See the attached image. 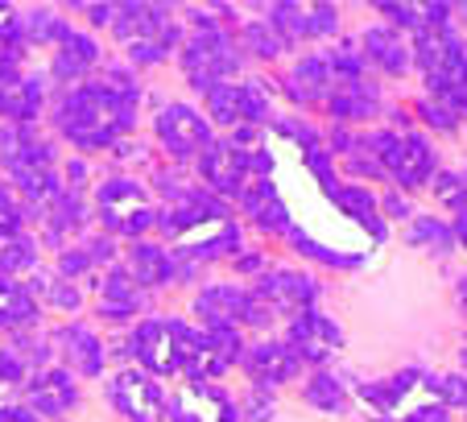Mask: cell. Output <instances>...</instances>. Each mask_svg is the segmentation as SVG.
Masks as SVG:
<instances>
[{"mask_svg": "<svg viewBox=\"0 0 467 422\" xmlns=\"http://www.w3.org/2000/svg\"><path fill=\"white\" fill-rule=\"evenodd\" d=\"M401 422H451V410L442 402H431V406H418V410H410Z\"/></svg>", "mask_w": 467, "mask_h": 422, "instance_id": "cell-38", "label": "cell"}, {"mask_svg": "<svg viewBox=\"0 0 467 422\" xmlns=\"http://www.w3.org/2000/svg\"><path fill=\"white\" fill-rule=\"evenodd\" d=\"M410 240L414 245H434L442 257L451 253V245H455V228H447L442 220H434V216H418L414 232H410Z\"/></svg>", "mask_w": 467, "mask_h": 422, "instance_id": "cell-30", "label": "cell"}, {"mask_svg": "<svg viewBox=\"0 0 467 422\" xmlns=\"http://www.w3.org/2000/svg\"><path fill=\"white\" fill-rule=\"evenodd\" d=\"M269 170V158L256 150H240L236 141L223 145V141H212L203 153H199V174L212 186L215 195H228V199H240V195L253 186V174H265Z\"/></svg>", "mask_w": 467, "mask_h": 422, "instance_id": "cell-4", "label": "cell"}, {"mask_svg": "<svg viewBox=\"0 0 467 422\" xmlns=\"http://www.w3.org/2000/svg\"><path fill=\"white\" fill-rule=\"evenodd\" d=\"M240 42H244V50L256 54V58H277V54L285 50V37L274 29V21H244Z\"/></svg>", "mask_w": 467, "mask_h": 422, "instance_id": "cell-25", "label": "cell"}, {"mask_svg": "<svg viewBox=\"0 0 467 422\" xmlns=\"http://www.w3.org/2000/svg\"><path fill=\"white\" fill-rule=\"evenodd\" d=\"M0 422H37V414L29 406H5L0 410Z\"/></svg>", "mask_w": 467, "mask_h": 422, "instance_id": "cell-40", "label": "cell"}, {"mask_svg": "<svg viewBox=\"0 0 467 422\" xmlns=\"http://www.w3.org/2000/svg\"><path fill=\"white\" fill-rule=\"evenodd\" d=\"M331 199H336L356 224L372 228L377 237L385 232V228H380V220H377V199H372L368 186H331Z\"/></svg>", "mask_w": 467, "mask_h": 422, "instance_id": "cell-24", "label": "cell"}, {"mask_svg": "<svg viewBox=\"0 0 467 422\" xmlns=\"http://www.w3.org/2000/svg\"><path fill=\"white\" fill-rule=\"evenodd\" d=\"M244 311L248 290H240V286H207L194 299V315L203 319V327H236L244 323Z\"/></svg>", "mask_w": 467, "mask_h": 422, "instance_id": "cell-13", "label": "cell"}, {"mask_svg": "<svg viewBox=\"0 0 467 422\" xmlns=\"http://www.w3.org/2000/svg\"><path fill=\"white\" fill-rule=\"evenodd\" d=\"M207 112L220 124H244L240 121V83H220L215 91H207Z\"/></svg>", "mask_w": 467, "mask_h": 422, "instance_id": "cell-29", "label": "cell"}, {"mask_svg": "<svg viewBox=\"0 0 467 422\" xmlns=\"http://www.w3.org/2000/svg\"><path fill=\"white\" fill-rule=\"evenodd\" d=\"M364 58L377 62L385 75H406L410 62H414V46L401 42V34L389 26H372L364 34Z\"/></svg>", "mask_w": 467, "mask_h": 422, "instance_id": "cell-14", "label": "cell"}, {"mask_svg": "<svg viewBox=\"0 0 467 422\" xmlns=\"http://www.w3.org/2000/svg\"><path fill=\"white\" fill-rule=\"evenodd\" d=\"M26 394H29V410L42 414V418H62V414L79 402L71 369H42L26 385Z\"/></svg>", "mask_w": 467, "mask_h": 422, "instance_id": "cell-12", "label": "cell"}, {"mask_svg": "<svg viewBox=\"0 0 467 422\" xmlns=\"http://www.w3.org/2000/svg\"><path fill=\"white\" fill-rule=\"evenodd\" d=\"M302 397H306L315 410H344V381L336 377V373H315V377L306 381V389H302Z\"/></svg>", "mask_w": 467, "mask_h": 422, "instance_id": "cell-27", "label": "cell"}, {"mask_svg": "<svg viewBox=\"0 0 467 422\" xmlns=\"http://www.w3.org/2000/svg\"><path fill=\"white\" fill-rule=\"evenodd\" d=\"M455 237H459V240H463V245H467V203H463V207H459V220H455Z\"/></svg>", "mask_w": 467, "mask_h": 422, "instance_id": "cell-42", "label": "cell"}, {"mask_svg": "<svg viewBox=\"0 0 467 422\" xmlns=\"http://www.w3.org/2000/svg\"><path fill=\"white\" fill-rule=\"evenodd\" d=\"M58 348H62V356H67V364H71L75 373H83V377H99V373H104V343H99L96 332H88L83 323L62 327Z\"/></svg>", "mask_w": 467, "mask_h": 422, "instance_id": "cell-15", "label": "cell"}, {"mask_svg": "<svg viewBox=\"0 0 467 422\" xmlns=\"http://www.w3.org/2000/svg\"><path fill=\"white\" fill-rule=\"evenodd\" d=\"M108 397H112V406L129 422H158L170 402L166 389L158 385V377H150V373H141V369L116 373L112 385H108Z\"/></svg>", "mask_w": 467, "mask_h": 422, "instance_id": "cell-7", "label": "cell"}, {"mask_svg": "<svg viewBox=\"0 0 467 422\" xmlns=\"http://www.w3.org/2000/svg\"><path fill=\"white\" fill-rule=\"evenodd\" d=\"M26 29H29V37H37V42H50V37L67 42V37H71V26H62V21L50 17V13H34Z\"/></svg>", "mask_w": 467, "mask_h": 422, "instance_id": "cell-34", "label": "cell"}, {"mask_svg": "<svg viewBox=\"0 0 467 422\" xmlns=\"http://www.w3.org/2000/svg\"><path fill=\"white\" fill-rule=\"evenodd\" d=\"M269 21H274V29L285 37V46H294L298 37H310V13L302 9V5H274L269 9Z\"/></svg>", "mask_w": 467, "mask_h": 422, "instance_id": "cell-28", "label": "cell"}, {"mask_svg": "<svg viewBox=\"0 0 467 422\" xmlns=\"http://www.w3.org/2000/svg\"><path fill=\"white\" fill-rule=\"evenodd\" d=\"M331 96H327V108L336 121H364V116L377 112V88L372 83H331Z\"/></svg>", "mask_w": 467, "mask_h": 422, "instance_id": "cell-20", "label": "cell"}, {"mask_svg": "<svg viewBox=\"0 0 467 422\" xmlns=\"http://www.w3.org/2000/svg\"><path fill=\"white\" fill-rule=\"evenodd\" d=\"M37 269V245L21 232L0 240V273H34Z\"/></svg>", "mask_w": 467, "mask_h": 422, "instance_id": "cell-26", "label": "cell"}, {"mask_svg": "<svg viewBox=\"0 0 467 422\" xmlns=\"http://www.w3.org/2000/svg\"><path fill=\"white\" fill-rule=\"evenodd\" d=\"M244 373L256 381V389H274V385H285L302 373V361L290 352V343H277V340H265V343H253V348L240 356Z\"/></svg>", "mask_w": 467, "mask_h": 422, "instance_id": "cell-10", "label": "cell"}, {"mask_svg": "<svg viewBox=\"0 0 467 422\" xmlns=\"http://www.w3.org/2000/svg\"><path fill=\"white\" fill-rule=\"evenodd\" d=\"M385 207L393 211V216H406V199H397V195H389V199H385Z\"/></svg>", "mask_w": 467, "mask_h": 422, "instance_id": "cell-43", "label": "cell"}, {"mask_svg": "<svg viewBox=\"0 0 467 422\" xmlns=\"http://www.w3.org/2000/svg\"><path fill=\"white\" fill-rule=\"evenodd\" d=\"M37 319V302L26 286L9 278V273H0V327L13 332V327H29Z\"/></svg>", "mask_w": 467, "mask_h": 422, "instance_id": "cell-21", "label": "cell"}, {"mask_svg": "<svg viewBox=\"0 0 467 422\" xmlns=\"http://www.w3.org/2000/svg\"><path fill=\"white\" fill-rule=\"evenodd\" d=\"M21 377H26V364H21L17 352H0V381L13 385V381H21Z\"/></svg>", "mask_w": 467, "mask_h": 422, "instance_id": "cell-39", "label": "cell"}, {"mask_svg": "<svg viewBox=\"0 0 467 422\" xmlns=\"http://www.w3.org/2000/svg\"><path fill=\"white\" fill-rule=\"evenodd\" d=\"M339 340H344V335H339L336 319L318 315L315 307L302 311V315H294L290 319V335H285L290 352L298 356V361H306V364H323L327 356H336Z\"/></svg>", "mask_w": 467, "mask_h": 422, "instance_id": "cell-9", "label": "cell"}, {"mask_svg": "<svg viewBox=\"0 0 467 422\" xmlns=\"http://www.w3.org/2000/svg\"><path fill=\"white\" fill-rule=\"evenodd\" d=\"M141 307H145L141 286H137L129 273H120V269L108 273V281L99 286V319H129V315H137Z\"/></svg>", "mask_w": 467, "mask_h": 422, "instance_id": "cell-16", "label": "cell"}, {"mask_svg": "<svg viewBox=\"0 0 467 422\" xmlns=\"http://www.w3.org/2000/svg\"><path fill=\"white\" fill-rule=\"evenodd\" d=\"M414 381H418V373L406 369V373H397V377H389V381H372V385H364L360 397L372 406V410H377V422H389L393 406L401 402L410 389H414Z\"/></svg>", "mask_w": 467, "mask_h": 422, "instance_id": "cell-23", "label": "cell"}, {"mask_svg": "<svg viewBox=\"0 0 467 422\" xmlns=\"http://www.w3.org/2000/svg\"><path fill=\"white\" fill-rule=\"evenodd\" d=\"M96 62H99V46L91 42L88 34H75L71 29V37L58 42V54H54V75H58L62 83H75V88H79V79Z\"/></svg>", "mask_w": 467, "mask_h": 422, "instance_id": "cell-17", "label": "cell"}, {"mask_svg": "<svg viewBox=\"0 0 467 422\" xmlns=\"http://www.w3.org/2000/svg\"><path fill=\"white\" fill-rule=\"evenodd\" d=\"M269 414H274V406L265 402V397H256V402L248 406V418H253V422H269Z\"/></svg>", "mask_w": 467, "mask_h": 422, "instance_id": "cell-41", "label": "cell"}, {"mask_svg": "<svg viewBox=\"0 0 467 422\" xmlns=\"http://www.w3.org/2000/svg\"><path fill=\"white\" fill-rule=\"evenodd\" d=\"M380 13H385V17H393L397 26H406V29H422V9H418V5H380Z\"/></svg>", "mask_w": 467, "mask_h": 422, "instance_id": "cell-37", "label": "cell"}, {"mask_svg": "<svg viewBox=\"0 0 467 422\" xmlns=\"http://www.w3.org/2000/svg\"><path fill=\"white\" fill-rule=\"evenodd\" d=\"M153 124H158V141L174 158H194L212 145V121H203V112H194L191 104L161 108Z\"/></svg>", "mask_w": 467, "mask_h": 422, "instance_id": "cell-8", "label": "cell"}, {"mask_svg": "<svg viewBox=\"0 0 467 422\" xmlns=\"http://www.w3.org/2000/svg\"><path fill=\"white\" fill-rule=\"evenodd\" d=\"M240 207H244L256 220V228H265V232H285L290 228V224H285L290 216H285V207H282V199H277V191H274L269 178H256V183L240 195Z\"/></svg>", "mask_w": 467, "mask_h": 422, "instance_id": "cell-18", "label": "cell"}, {"mask_svg": "<svg viewBox=\"0 0 467 422\" xmlns=\"http://www.w3.org/2000/svg\"><path fill=\"white\" fill-rule=\"evenodd\" d=\"M182 70L194 91H215L236 75V42L215 17H194V37L182 46Z\"/></svg>", "mask_w": 467, "mask_h": 422, "instance_id": "cell-2", "label": "cell"}, {"mask_svg": "<svg viewBox=\"0 0 467 422\" xmlns=\"http://www.w3.org/2000/svg\"><path fill=\"white\" fill-rule=\"evenodd\" d=\"M327 88H331V70H327V58H318V54H306V58L294 67V75H290V96L302 100V104H310V100H323Z\"/></svg>", "mask_w": 467, "mask_h": 422, "instance_id": "cell-22", "label": "cell"}, {"mask_svg": "<svg viewBox=\"0 0 467 422\" xmlns=\"http://www.w3.org/2000/svg\"><path fill=\"white\" fill-rule=\"evenodd\" d=\"M310 37L315 34H336V26H339V9L336 5H310Z\"/></svg>", "mask_w": 467, "mask_h": 422, "instance_id": "cell-35", "label": "cell"}, {"mask_svg": "<svg viewBox=\"0 0 467 422\" xmlns=\"http://www.w3.org/2000/svg\"><path fill=\"white\" fill-rule=\"evenodd\" d=\"M34 290L42 294L46 302L62 307V311H75V307H79V290H75V286H67V281H58V278H34Z\"/></svg>", "mask_w": 467, "mask_h": 422, "instance_id": "cell-33", "label": "cell"}, {"mask_svg": "<svg viewBox=\"0 0 467 422\" xmlns=\"http://www.w3.org/2000/svg\"><path fill=\"white\" fill-rule=\"evenodd\" d=\"M91 265H96V261L88 257V248H67V253L58 257V273H62V278H79V273L91 269Z\"/></svg>", "mask_w": 467, "mask_h": 422, "instance_id": "cell-36", "label": "cell"}, {"mask_svg": "<svg viewBox=\"0 0 467 422\" xmlns=\"http://www.w3.org/2000/svg\"><path fill=\"white\" fill-rule=\"evenodd\" d=\"M240 121L244 124L269 121V91L261 83H240Z\"/></svg>", "mask_w": 467, "mask_h": 422, "instance_id": "cell-32", "label": "cell"}, {"mask_svg": "<svg viewBox=\"0 0 467 422\" xmlns=\"http://www.w3.org/2000/svg\"><path fill=\"white\" fill-rule=\"evenodd\" d=\"M96 207H99L104 228L116 232V237H132V240H137L145 228H153V224H158V211H153L145 186L132 183V178H108V183L96 191Z\"/></svg>", "mask_w": 467, "mask_h": 422, "instance_id": "cell-3", "label": "cell"}, {"mask_svg": "<svg viewBox=\"0 0 467 422\" xmlns=\"http://www.w3.org/2000/svg\"><path fill=\"white\" fill-rule=\"evenodd\" d=\"M137 104H141V91L132 88L124 75H108L104 83H79L75 91L62 96L58 129L79 150H104L120 132L132 129Z\"/></svg>", "mask_w": 467, "mask_h": 422, "instance_id": "cell-1", "label": "cell"}, {"mask_svg": "<svg viewBox=\"0 0 467 422\" xmlns=\"http://www.w3.org/2000/svg\"><path fill=\"white\" fill-rule=\"evenodd\" d=\"M368 145L377 150V166L385 174H393L401 186H422L434 174V150L431 141L410 132V137H397V132H372Z\"/></svg>", "mask_w": 467, "mask_h": 422, "instance_id": "cell-5", "label": "cell"}, {"mask_svg": "<svg viewBox=\"0 0 467 422\" xmlns=\"http://www.w3.org/2000/svg\"><path fill=\"white\" fill-rule=\"evenodd\" d=\"M253 294L269 302L274 315H290L294 319V315H302V311L315 307L318 281L302 278V273H294V269H277V273H269V278L261 281V290H253Z\"/></svg>", "mask_w": 467, "mask_h": 422, "instance_id": "cell-11", "label": "cell"}, {"mask_svg": "<svg viewBox=\"0 0 467 422\" xmlns=\"http://www.w3.org/2000/svg\"><path fill=\"white\" fill-rule=\"evenodd\" d=\"M431 394H439V402L447 410H467V377L463 373H442V377H426Z\"/></svg>", "mask_w": 467, "mask_h": 422, "instance_id": "cell-31", "label": "cell"}, {"mask_svg": "<svg viewBox=\"0 0 467 422\" xmlns=\"http://www.w3.org/2000/svg\"><path fill=\"white\" fill-rule=\"evenodd\" d=\"M174 253L158 245H132L129 248V278L137 286H161V281L174 278Z\"/></svg>", "mask_w": 467, "mask_h": 422, "instance_id": "cell-19", "label": "cell"}, {"mask_svg": "<svg viewBox=\"0 0 467 422\" xmlns=\"http://www.w3.org/2000/svg\"><path fill=\"white\" fill-rule=\"evenodd\" d=\"M182 340H186V323L178 319H145L132 332V352L150 377H174L182 373Z\"/></svg>", "mask_w": 467, "mask_h": 422, "instance_id": "cell-6", "label": "cell"}]
</instances>
